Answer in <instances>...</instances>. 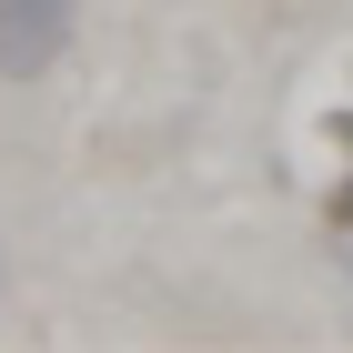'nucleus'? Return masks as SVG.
<instances>
[{
    "mask_svg": "<svg viewBox=\"0 0 353 353\" xmlns=\"http://www.w3.org/2000/svg\"><path fill=\"white\" fill-rule=\"evenodd\" d=\"M0 272H10V263H0Z\"/></svg>",
    "mask_w": 353,
    "mask_h": 353,
    "instance_id": "f03ea898",
    "label": "nucleus"
},
{
    "mask_svg": "<svg viewBox=\"0 0 353 353\" xmlns=\"http://www.w3.org/2000/svg\"><path fill=\"white\" fill-rule=\"evenodd\" d=\"M71 41H81V0H0V81L10 91L51 81Z\"/></svg>",
    "mask_w": 353,
    "mask_h": 353,
    "instance_id": "f257e3e1",
    "label": "nucleus"
}]
</instances>
